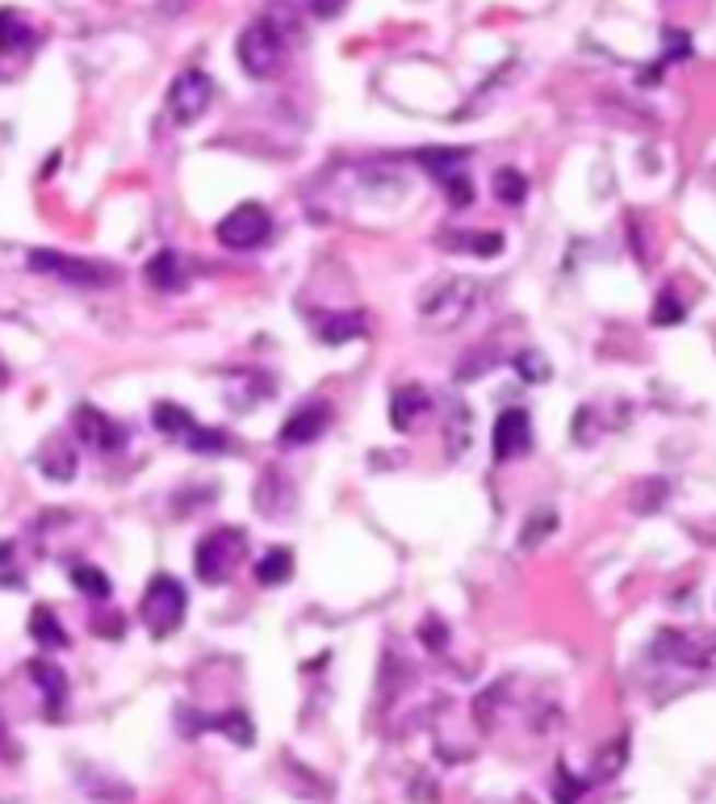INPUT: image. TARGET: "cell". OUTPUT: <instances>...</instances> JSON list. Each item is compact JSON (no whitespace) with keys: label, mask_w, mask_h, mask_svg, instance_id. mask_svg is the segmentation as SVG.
<instances>
[{"label":"cell","mask_w":716,"mask_h":804,"mask_svg":"<svg viewBox=\"0 0 716 804\" xmlns=\"http://www.w3.org/2000/svg\"><path fill=\"white\" fill-rule=\"evenodd\" d=\"M235 55H239V64H243V71H247L252 80L281 76V71H286V59H289L286 30L273 22V18H256V22L239 34Z\"/></svg>","instance_id":"6da1fadb"},{"label":"cell","mask_w":716,"mask_h":804,"mask_svg":"<svg viewBox=\"0 0 716 804\" xmlns=\"http://www.w3.org/2000/svg\"><path fill=\"white\" fill-rule=\"evenodd\" d=\"M477 298H482V285L474 277H444L419 298V319L436 332H449V328H461L474 314Z\"/></svg>","instance_id":"7a4b0ae2"},{"label":"cell","mask_w":716,"mask_h":804,"mask_svg":"<svg viewBox=\"0 0 716 804\" xmlns=\"http://www.w3.org/2000/svg\"><path fill=\"white\" fill-rule=\"evenodd\" d=\"M247 558V532L243 528H215L193 549V574L206 587H222Z\"/></svg>","instance_id":"3957f363"},{"label":"cell","mask_w":716,"mask_h":804,"mask_svg":"<svg viewBox=\"0 0 716 804\" xmlns=\"http://www.w3.org/2000/svg\"><path fill=\"white\" fill-rule=\"evenodd\" d=\"M185 604H189V599H185L181 578H172V574H151L143 599H139V620H143V629L151 638L164 641L185 624Z\"/></svg>","instance_id":"277c9868"},{"label":"cell","mask_w":716,"mask_h":804,"mask_svg":"<svg viewBox=\"0 0 716 804\" xmlns=\"http://www.w3.org/2000/svg\"><path fill=\"white\" fill-rule=\"evenodd\" d=\"M25 264H30L34 273H47V277H59V282L80 285V289H101V285L118 282V268H114V264L84 261V256H63V252H55V248L30 252Z\"/></svg>","instance_id":"5b68a950"},{"label":"cell","mask_w":716,"mask_h":804,"mask_svg":"<svg viewBox=\"0 0 716 804\" xmlns=\"http://www.w3.org/2000/svg\"><path fill=\"white\" fill-rule=\"evenodd\" d=\"M649 658L654 663L679 666V670H708L716 663V641H704L700 633H674L662 629L649 641Z\"/></svg>","instance_id":"8992f818"},{"label":"cell","mask_w":716,"mask_h":804,"mask_svg":"<svg viewBox=\"0 0 716 804\" xmlns=\"http://www.w3.org/2000/svg\"><path fill=\"white\" fill-rule=\"evenodd\" d=\"M268 236H273V218L261 202H243L218 222V243L231 252H256L261 243H268Z\"/></svg>","instance_id":"52a82bcc"},{"label":"cell","mask_w":716,"mask_h":804,"mask_svg":"<svg viewBox=\"0 0 716 804\" xmlns=\"http://www.w3.org/2000/svg\"><path fill=\"white\" fill-rule=\"evenodd\" d=\"M210 96H215V84L201 68H185L172 84H168V114L176 126H193L210 110Z\"/></svg>","instance_id":"ba28073f"},{"label":"cell","mask_w":716,"mask_h":804,"mask_svg":"<svg viewBox=\"0 0 716 804\" xmlns=\"http://www.w3.org/2000/svg\"><path fill=\"white\" fill-rule=\"evenodd\" d=\"M419 164H428V172L440 181L449 206H457V210L474 206V181L465 168V151H419Z\"/></svg>","instance_id":"9c48e42d"},{"label":"cell","mask_w":716,"mask_h":804,"mask_svg":"<svg viewBox=\"0 0 716 804\" xmlns=\"http://www.w3.org/2000/svg\"><path fill=\"white\" fill-rule=\"evenodd\" d=\"M72 432L96 452H122L126 449V432H122V424H114L105 411H96L93 402H80V406H76Z\"/></svg>","instance_id":"30bf717a"},{"label":"cell","mask_w":716,"mask_h":804,"mask_svg":"<svg viewBox=\"0 0 716 804\" xmlns=\"http://www.w3.org/2000/svg\"><path fill=\"white\" fill-rule=\"evenodd\" d=\"M490 449H495V461H516V457H524L532 449V420H528L524 406H507L495 420Z\"/></svg>","instance_id":"8fae6325"},{"label":"cell","mask_w":716,"mask_h":804,"mask_svg":"<svg viewBox=\"0 0 716 804\" xmlns=\"http://www.w3.org/2000/svg\"><path fill=\"white\" fill-rule=\"evenodd\" d=\"M332 427V406L323 399L314 402H302L293 415H289L286 424H281V445L286 449H302V445H314L323 432Z\"/></svg>","instance_id":"7c38bea8"},{"label":"cell","mask_w":716,"mask_h":804,"mask_svg":"<svg viewBox=\"0 0 716 804\" xmlns=\"http://www.w3.org/2000/svg\"><path fill=\"white\" fill-rule=\"evenodd\" d=\"M30 670V679L43 687V700H47V716L50 721H59L63 716V704H68V675L59 670L55 663L47 658H34V663L25 666Z\"/></svg>","instance_id":"4fadbf2b"},{"label":"cell","mask_w":716,"mask_h":804,"mask_svg":"<svg viewBox=\"0 0 716 804\" xmlns=\"http://www.w3.org/2000/svg\"><path fill=\"white\" fill-rule=\"evenodd\" d=\"M34 461H38V470L47 473L50 482H72L76 478V449L68 445V436H63V432L47 436Z\"/></svg>","instance_id":"5bb4252c"},{"label":"cell","mask_w":716,"mask_h":804,"mask_svg":"<svg viewBox=\"0 0 716 804\" xmlns=\"http://www.w3.org/2000/svg\"><path fill=\"white\" fill-rule=\"evenodd\" d=\"M444 252H461V256H477V261H486V256H499L503 252V236L499 231H440L436 239Z\"/></svg>","instance_id":"9a60e30c"},{"label":"cell","mask_w":716,"mask_h":804,"mask_svg":"<svg viewBox=\"0 0 716 804\" xmlns=\"http://www.w3.org/2000/svg\"><path fill=\"white\" fill-rule=\"evenodd\" d=\"M143 277L151 289H160V294H181L185 285H189V273L181 268V256L164 248V252H155L151 261L143 264Z\"/></svg>","instance_id":"2e32d148"},{"label":"cell","mask_w":716,"mask_h":804,"mask_svg":"<svg viewBox=\"0 0 716 804\" xmlns=\"http://www.w3.org/2000/svg\"><path fill=\"white\" fill-rule=\"evenodd\" d=\"M428 411H431L428 390H424V386H403V390H394V399H390V424L399 427V432H411Z\"/></svg>","instance_id":"e0dca14e"},{"label":"cell","mask_w":716,"mask_h":804,"mask_svg":"<svg viewBox=\"0 0 716 804\" xmlns=\"http://www.w3.org/2000/svg\"><path fill=\"white\" fill-rule=\"evenodd\" d=\"M314 332L323 344H348V340H360V335L369 332V323H365V314H314Z\"/></svg>","instance_id":"ac0fdd59"},{"label":"cell","mask_w":716,"mask_h":804,"mask_svg":"<svg viewBox=\"0 0 716 804\" xmlns=\"http://www.w3.org/2000/svg\"><path fill=\"white\" fill-rule=\"evenodd\" d=\"M151 424H155L160 436H172V440H185L193 427H197L181 402H155V406H151Z\"/></svg>","instance_id":"d6986e66"},{"label":"cell","mask_w":716,"mask_h":804,"mask_svg":"<svg viewBox=\"0 0 716 804\" xmlns=\"http://www.w3.org/2000/svg\"><path fill=\"white\" fill-rule=\"evenodd\" d=\"M289 578H293V553L289 549H268L256 562V583L261 587H281Z\"/></svg>","instance_id":"ffe728a7"},{"label":"cell","mask_w":716,"mask_h":804,"mask_svg":"<svg viewBox=\"0 0 716 804\" xmlns=\"http://www.w3.org/2000/svg\"><path fill=\"white\" fill-rule=\"evenodd\" d=\"M30 633L43 641L47 650H63V645H68V629L55 620V612H50L47 604H38V608L30 612Z\"/></svg>","instance_id":"44dd1931"},{"label":"cell","mask_w":716,"mask_h":804,"mask_svg":"<svg viewBox=\"0 0 716 804\" xmlns=\"http://www.w3.org/2000/svg\"><path fill=\"white\" fill-rule=\"evenodd\" d=\"M490 189H495V197H499L503 206H520L528 197V176L520 168H499L490 176Z\"/></svg>","instance_id":"7402d4cb"},{"label":"cell","mask_w":716,"mask_h":804,"mask_svg":"<svg viewBox=\"0 0 716 804\" xmlns=\"http://www.w3.org/2000/svg\"><path fill=\"white\" fill-rule=\"evenodd\" d=\"M38 43L34 25H25L18 13H0V50H30Z\"/></svg>","instance_id":"603a6c76"},{"label":"cell","mask_w":716,"mask_h":804,"mask_svg":"<svg viewBox=\"0 0 716 804\" xmlns=\"http://www.w3.org/2000/svg\"><path fill=\"white\" fill-rule=\"evenodd\" d=\"M72 587L80 595L96 599V604H101V599H109V591H114V587H109V578H105V574H101L96 566H89V562L72 566Z\"/></svg>","instance_id":"cb8c5ba5"},{"label":"cell","mask_w":716,"mask_h":804,"mask_svg":"<svg viewBox=\"0 0 716 804\" xmlns=\"http://www.w3.org/2000/svg\"><path fill=\"white\" fill-rule=\"evenodd\" d=\"M201 730H222V734L239 742V746H252V721L243 716V712H222V716H210V721H201Z\"/></svg>","instance_id":"d4e9b609"},{"label":"cell","mask_w":716,"mask_h":804,"mask_svg":"<svg viewBox=\"0 0 716 804\" xmlns=\"http://www.w3.org/2000/svg\"><path fill=\"white\" fill-rule=\"evenodd\" d=\"M465 449H470V406L453 402V411H449V452L461 457Z\"/></svg>","instance_id":"484cf974"},{"label":"cell","mask_w":716,"mask_h":804,"mask_svg":"<svg viewBox=\"0 0 716 804\" xmlns=\"http://www.w3.org/2000/svg\"><path fill=\"white\" fill-rule=\"evenodd\" d=\"M683 319H688V302H679L674 289H662L658 302H654V323H658V328H674V323H683Z\"/></svg>","instance_id":"4316f807"},{"label":"cell","mask_w":716,"mask_h":804,"mask_svg":"<svg viewBox=\"0 0 716 804\" xmlns=\"http://www.w3.org/2000/svg\"><path fill=\"white\" fill-rule=\"evenodd\" d=\"M185 445H189L193 452H227L231 449V436L218 432V427H193L189 436H185Z\"/></svg>","instance_id":"83f0119b"},{"label":"cell","mask_w":716,"mask_h":804,"mask_svg":"<svg viewBox=\"0 0 716 804\" xmlns=\"http://www.w3.org/2000/svg\"><path fill=\"white\" fill-rule=\"evenodd\" d=\"M667 478H658V482H645L642 491L633 495V512H658L662 507V498H667Z\"/></svg>","instance_id":"f1b7e54d"},{"label":"cell","mask_w":716,"mask_h":804,"mask_svg":"<svg viewBox=\"0 0 716 804\" xmlns=\"http://www.w3.org/2000/svg\"><path fill=\"white\" fill-rule=\"evenodd\" d=\"M516 374L524 381H545L550 378V365H545V356L541 353H520L516 356Z\"/></svg>","instance_id":"f546056e"},{"label":"cell","mask_w":716,"mask_h":804,"mask_svg":"<svg viewBox=\"0 0 716 804\" xmlns=\"http://www.w3.org/2000/svg\"><path fill=\"white\" fill-rule=\"evenodd\" d=\"M553 528H557V516H553V512H536V516H532V520H528V528H524V549H532V544H541L545 541V532H553Z\"/></svg>","instance_id":"4dcf8cb0"},{"label":"cell","mask_w":716,"mask_h":804,"mask_svg":"<svg viewBox=\"0 0 716 804\" xmlns=\"http://www.w3.org/2000/svg\"><path fill=\"white\" fill-rule=\"evenodd\" d=\"M419 638H424V645H428V650H444V641H449V629H444V620L428 616V620H424V629H419Z\"/></svg>","instance_id":"1f68e13d"},{"label":"cell","mask_w":716,"mask_h":804,"mask_svg":"<svg viewBox=\"0 0 716 804\" xmlns=\"http://www.w3.org/2000/svg\"><path fill=\"white\" fill-rule=\"evenodd\" d=\"M9 553H13V544L4 541V544H0V562H9Z\"/></svg>","instance_id":"d6a6232c"},{"label":"cell","mask_w":716,"mask_h":804,"mask_svg":"<svg viewBox=\"0 0 716 804\" xmlns=\"http://www.w3.org/2000/svg\"><path fill=\"white\" fill-rule=\"evenodd\" d=\"M4 737H9V730H4V721H0V746H4Z\"/></svg>","instance_id":"836d02e7"}]
</instances>
